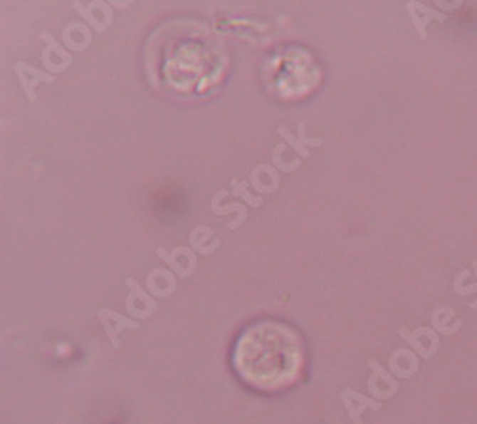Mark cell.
<instances>
[{"label": "cell", "instance_id": "1", "mask_svg": "<svg viewBox=\"0 0 477 424\" xmlns=\"http://www.w3.org/2000/svg\"><path fill=\"white\" fill-rule=\"evenodd\" d=\"M305 350L298 331L275 319L252 323L233 348V369L238 378L262 392H279L300 381Z\"/></svg>", "mask_w": 477, "mask_h": 424}, {"label": "cell", "instance_id": "2", "mask_svg": "<svg viewBox=\"0 0 477 424\" xmlns=\"http://www.w3.org/2000/svg\"><path fill=\"white\" fill-rule=\"evenodd\" d=\"M407 10H409V16H411L412 24H414L416 31L420 33V36H422V41L428 38V31H426V27H428L429 21H434V19H437V21H445V19H447L445 14L437 12V10H431V8L426 6L424 2H409V4H407Z\"/></svg>", "mask_w": 477, "mask_h": 424}, {"label": "cell", "instance_id": "3", "mask_svg": "<svg viewBox=\"0 0 477 424\" xmlns=\"http://www.w3.org/2000/svg\"><path fill=\"white\" fill-rule=\"evenodd\" d=\"M19 66H21V63H19ZM16 69H18L19 71V78H21V81H25V75H27V73H23V71H29V66H21V69H19L18 66H16ZM31 73H33V67H31ZM33 75H35L36 78H38V81H46V83H52V81H54V77H50V75H46V73H41V71H36L35 69V73H33Z\"/></svg>", "mask_w": 477, "mask_h": 424}, {"label": "cell", "instance_id": "4", "mask_svg": "<svg viewBox=\"0 0 477 424\" xmlns=\"http://www.w3.org/2000/svg\"><path fill=\"white\" fill-rule=\"evenodd\" d=\"M473 269H476V275H477V260H473Z\"/></svg>", "mask_w": 477, "mask_h": 424}]
</instances>
